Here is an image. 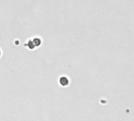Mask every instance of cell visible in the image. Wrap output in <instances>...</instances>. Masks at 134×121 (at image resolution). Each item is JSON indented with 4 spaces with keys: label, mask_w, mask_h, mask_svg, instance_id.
<instances>
[{
    "label": "cell",
    "mask_w": 134,
    "mask_h": 121,
    "mask_svg": "<svg viewBox=\"0 0 134 121\" xmlns=\"http://www.w3.org/2000/svg\"><path fill=\"white\" fill-rule=\"evenodd\" d=\"M59 83L62 86H66V85H68V83H69V80L67 79L66 77H65V76H62L59 80Z\"/></svg>",
    "instance_id": "obj_1"
},
{
    "label": "cell",
    "mask_w": 134,
    "mask_h": 121,
    "mask_svg": "<svg viewBox=\"0 0 134 121\" xmlns=\"http://www.w3.org/2000/svg\"><path fill=\"white\" fill-rule=\"evenodd\" d=\"M32 42H33L35 46H39L41 44V40H40V39H39V38H35V39L32 40Z\"/></svg>",
    "instance_id": "obj_2"
},
{
    "label": "cell",
    "mask_w": 134,
    "mask_h": 121,
    "mask_svg": "<svg viewBox=\"0 0 134 121\" xmlns=\"http://www.w3.org/2000/svg\"><path fill=\"white\" fill-rule=\"evenodd\" d=\"M27 46L29 48V49H34V47H35V45H34V43H33V42H32V40H29L28 43H27Z\"/></svg>",
    "instance_id": "obj_3"
},
{
    "label": "cell",
    "mask_w": 134,
    "mask_h": 121,
    "mask_svg": "<svg viewBox=\"0 0 134 121\" xmlns=\"http://www.w3.org/2000/svg\"><path fill=\"white\" fill-rule=\"evenodd\" d=\"M0 55H1V52H0Z\"/></svg>",
    "instance_id": "obj_4"
}]
</instances>
